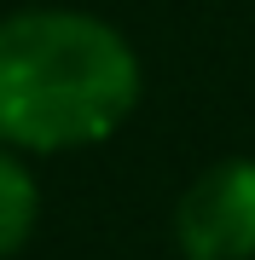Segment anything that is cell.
I'll use <instances>...</instances> for the list:
<instances>
[{
    "instance_id": "obj_2",
    "label": "cell",
    "mask_w": 255,
    "mask_h": 260,
    "mask_svg": "<svg viewBox=\"0 0 255 260\" xmlns=\"http://www.w3.org/2000/svg\"><path fill=\"white\" fill-rule=\"evenodd\" d=\"M186 260H255V156L203 168L174 208Z\"/></svg>"
},
{
    "instance_id": "obj_1",
    "label": "cell",
    "mask_w": 255,
    "mask_h": 260,
    "mask_svg": "<svg viewBox=\"0 0 255 260\" xmlns=\"http://www.w3.org/2000/svg\"><path fill=\"white\" fill-rule=\"evenodd\" d=\"M139 104V58L93 12L29 6L0 18V145L81 150Z\"/></svg>"
},
{
    "instance_id": "obj_3",
    "label": "cell",
    "mask_w": 255,
    "mask_h": 260,
    "mask_svg": "<svg viewBox=\"0 0 255 260\" xmlns=\"http://www.w3.org/2000/svg\"><path fill=\"white\" fill-rule=\"evenodd\" d=\"M35 208H41V191L29 179V168L0 145V260H12L35 232Z\"/></svg>"
}]
</instances>
